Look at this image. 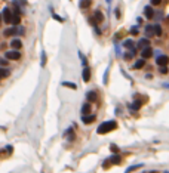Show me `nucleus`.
Listing matches in <instances>:
<instances>
[{"instance_id": "1", "label": "nucleus", "mask_w": 169, "mask_h": 173, "mask_svg": "<svg viewBox=\"0 0 169 173\" xmlns=\"http://www.w3.org/2000/svg\"><path fill=\"white\" fill-rule=\"evenodd\" d=\"M116 127H117V121H116V120L104 121V123H101V124L97 127V133H98V135H105V133H108V132L114 130Z\"/></svg>"}, {"instance_id": "2", "label": "nucleus", "mask_w": 169, "mask_h": 173, "mask_svg": "<svg viewBox=\"0 0 169 173\" xmlns=\"http://www.w3.org/2000/svg\"><path fill=\"white\" fill-rule=\"evenodd\" d=\"M5 58L8 59V61H19L21 58H23V55H21L19 50H15V49H11L5 53Z\"/></svg>"}, {"instance_id": "3", "label": "nucleus", "mask_w": 169, "mask_h": 173, "mask_svg": "<svg viewBox=\"0 0 169 173\" xmlns=\"http://www.w3.org/2000/svg\"><path fill=\"white\" fill-rule=\"evenodd\" d=\"M142 13H144V17H145L147 19H153L154 17H156V13H154V9H153V6H151V5H147V6H144V11H142Z\"/></svg>"}, {"instance_id": "4", "label": "nucleus", "mask_w": 169, "mask_h": 173, "mask_svg": "<svg viewBox=\"0 0 169 173\" xmlns=\"http://www.w3.org/2000/svg\"><path fill=\"white\" fill-rule=\"evenodd\" d=\"M2 18H3L5 24H11V21H12V11L9 9V7H5V9L2 11Z\"/></svg>"}, {"instance_id": "5", "label": "nucleus", "mask_w": 169, "mask_h": 173, "mask_svg": "<svg viewBox=\"0 0 169 173\" xmlns=\"http://www.w3.org/2000/svg\"><path fill=\"white\" fill-rule=\"evenodd\" d=\"M169 64V56L168 55H159L156 58V65L157 67H168Z\"/></svg>"}, {"instance_id": "6", "label": "nucleus", "mask_w": 169, "mask_h": 173, "mask_svg": "<svg viewBox=\"0 0 169 173\" xmlns=\"http://www.w3.org/2000/svg\"><path fill=\"white\" fill-rule=\"evenodd\" d=\"M153 55H154V50L151 49V46H147V48L141 49V58H142V59H148V58H151Z\"/></svg>"}, {"instance_id": "7", "label": "nucleus", "mask_w": 169, "mask_h": 173, "mask_svg": "<svg viewBox=\"0 0 169 173\" xmlns=\"http://www.w3.org/2000/svg\"><path fill=\"white\" fill-rule=\"evenodd\" d=\"M18 34V27H9V28H6L3 30V36L5 37H13V36H17Z\"/></svg>"}, {"instance_id": "8", "label": "nucleus", "mask_w": 169, "mask_h": 173, "mask_svg": "<svg viewBox=\"0 0 169 173\" xmlns=\"http://www.w3.org/2000/svg\"><path fill=\"white\" fill-rule=\"evenodd\" d=\"M98 99V93H97V90H89V92L86 93V101L87 102H97Z\"/></svg>"}, {"instance_id": "9", "label": "nucleus", "mask_w": 169, "mask_h": 173, "mask_svg": "<svg viewBox=\"0 0 169 173\" xmlns=\"http://www.w3.org/2000/svg\"><path fill=\"white\" fill-rule=\"evenodd\" d=\"M95 120H97V116L95 114H87V116H82V123L83 124H92Z\"/></svg>"}, {"instance_id": "10", "label": "nucleus", "mask_w": 169, "mask_h": 173, "mask_svg": "<svg viewBox=\"0 0 169 173\" xmlns=\"http://www.w3.org/2000/svg\"><path fill=\"white\" fill-rule=\"evenodd\" d=\"M11 48L15 49V50H19L21 48H23V42H21V39H18V37L12 39V40H11Z\"/></svg>"}, {"instance_id": "11", "label": "nucleus", "mask_w": 169, "mask_h": 173, "mask_svg": "<svg viewBox=\"0 0 169 173\" xmlns=\"http://www.w3.org/2000/svg\"><path fill=\"white\" fill-rule=\"evenodd\" d=\"M144 33H145V36H147V39L156 37V36H154V25H151V24L145 25V28H144Z\"/></svg>"}, {"instance_id": "12", "label": "nucleus", "mask_w": 169, "mask_h": 173, "mask_svg": "<svg viewBox=\"0 0 169 173\" xmlns=\"http://www.w3.org/2000/svg\"><path fill=\"white\" fill-rule=\"evenodd\" d=\"M82 79L85 83H87V81L91 80V68L89 67H83V71H82Z\"/></svg>"}, {"instance_id": "13", "label": "nucleus", "mask_w": 169, "mask_h": 173, "mask_svg": "<svg viewBox=\"0 0 169 173\" xmlns=\"http://www.w3.org/2000/svg\"><path fill=\"white\" fill-rule=\"evenodd\" d=\"M147 46H150V39H147V37H142V39H139L138 43H137V48L139 49H144Z\"/></svg>"}, {"instance_id": "14", "label": "nucleus", "mask_w": 169, "mask_h": 173, "mask_svg": "<svg viewBox=\"0 0 169 173\" xmlns=\"http://www.w3.org/2000/svg\"><path fill=\"white\" fill-rule=\"evenodd\" d=\"M142 101H134V102H132V104H129V110L131 111H138L139 108H141L142 107Z\"/></svg>"}, {"instance_id": "15", "label": "nucleus", "mask_w": 169, "mask_h": 173, "mask_svg": "<svg viewBox=\"0 0 169 173\" xmlns=\"http://www.w3.org/2000/svg\"><path fill=\"white\" fill-rule=\"evenodd\" d=\"M9 76H11V70L9 68H5V67H0V80L8 79Z\"/></svg>"}, {"instance_id": "16", "label": "nucleus", "mask_w": 169, "mask_h": 173, "mask_svg": "<svg viewBox=\"0 0 169 173\" xmlns=\"http://www.w3.org/2000/svg\"><path fill=\"white\" fill-rule=\"evenodd\" d=\"M122 46H123L125 49H126V50H131V49H134V46H135V42L132 40V39H126V40L123 42V44H122Z\"/></svg>"}, {"instance_id": "17", "label": "nucleus", "mask_w": 169, "mask_h": 173, "mask_svg": "<svg viewBox=\"0 0 169 173\" xmlns=\"http://www.w3.org/2000/svg\"><path fill=\"white\" fill-rule=\"evenodd\" d=\"M93 19H95V22H97V24H101V22H104V15H102V12L95 11V13H93Z\"/></svg>"}, {"instance_id": "18", "label": "nucleus", "mask_w": 169, "mask_h": 173, "mask_svg": "<svg viewBox=\"0 0 169 173\" xmlns=\"http://www.w3.org/2000/svg\"><path fill=\"white\" fill-rule=\"evenodd\" d=\"M11 24H12L13 27H18V25H21V15L12 13V21H11Z\"/></svg>"}, {"instance_id": "19", "label": "nucleus", "mask_w": 169, "mask_h": 173, "mask_svg": "<svg viewBox=\"0 0 169 173\" xmlns=\"http://www.w3.org/2000/svg\"><path fill=\"white\" fill-rule=\"evenodd\" d=\"M87 114H91V102H85L82 105V116H87Z\"/></svg>"}, {"instance_id": "20", "label": "nucleus", "mask_w": 169, "mask_h": 173, "mask_svg": "<svg viewBox=\"0 0 169 173\" xmlns=\"http://www.w3.org/2000/svg\"><path fill=\"white\" fill-rule=\"evenodd\" d=\"M135 53H137V50H135V49H131V50H128L126 53L123 55V58H125V61H131V59H134Z\"/></svg>"}, {"instance_id": "21", "label": "nucleus", "mask_w": 169, "mask_h": 173, "mask_svg": "<svg viewBox=\"0 0 169 173\" xmlns=\"http://www.w3.org/2000/svg\"><path fill=\"white\" fill-rule=\"evenodd\" d=\"M108 161H111V164H120V163H122V157H120L119 154H113V155L108 158Z\"/></svg>"}, {"instance_id": "22", "label": "nucleus", "mask_w": 169, "mask_h": 173, "mask_svg": "<svg viewBox=\"0 0 169 173\" xmlns=\"http://www.w3.org/2000/svg\"><path fill=\"white\" fill-rule=\"evenodd\" d=\"M144 65H145V59H138V61L134 64V65H132V68H134V70H141V68H144Z\"/></svg>"}, {"instance_id": "23", "label": "nucleus", "mask_w": 169, "mask_h": 173, "mask_svg": "<svg viewBox=\"0 0 169 173\" xmlns=\"http://www.w3.org/2000/svg\"><path fill=\"white\" fill-rule=\"evenodd\" d=\"M64 87H68V89H73V90H76L77 89V85L76 83H73V81H62L61 83Z\"/></svg>"}, {"instance_id": "24", "label": "nucleus", "mask_w": 169, "mask_h": 173, "mask_svg": "<svg viewBox=\"0 0 169 173\" xmlns=\"http://www.w3.org/2000/svg\"><path fill=\"white\" fill-rule=\"evenodd\" d=\"M92 5V0H80V3L79 6L82 7V9H86V7H89Z\"/></svg>"}, {"instance_id": "25", "label": "nucleus", "mask_w": 169, "mask_h": 173, "mask_svg": "<svg viewBox=\"0 0 169 173\" xmlns=\"http://www.w3.org/2000/svg\"><path fill=\"white\" fill-rule=\"evenodd\" d=\"M154 36L162 37V25L160 24H154Z\"/></svg>"}, {"instance_id": "26", "label": "nucleus", "mask_w": 169, "mask_h": 173, "mask_svg": "<svg viewBox=\"0 0 169 173\" xmlns=\"http://www.w3.org/2000/svg\"><path fill=\"white\" fill-rule=\"evenodd\" d=\"M139 167H142V164H137V166H131V167H128L126 170H125V173H132V172H135L137 169H139Z\"/></svg>"}, {"instance_id": "27", "label": "nucleus", "mask_w": 169, "mask_h": 173, "mask_svg": "<svg viewBox=\"0 0 169 173\" xmlns=\"http://www.w3.org/2000/svg\"><path fill=\"white\" fill-rule=\"evenodd\" d=\"M9 65V61L6 58H0V67H5V68H8Z\"/></svg>"}, {"instance_id": "28", "label": "nucleus", "mask_w": 169, "mask_h": 173, "mask_svg": "<svg viewBox=\"0 0 169 173\" xmlns=\"http://www.w3.org/2000/svg\"><path fill=\"white\" fill-rule=\"evenodd\" d=\"M46 61H48V58H46V52L45 50H42V67H45L46 65Z\"/></svg>"}, {"instance_id": "29", "label": "nucleus", "mask_w": 169, "mask_h": 173, "mask_svg": "<svg viewBox=\"0 0 169 173\" xmlns=\"http://www.w3.org/2000/svg\"><path fill=\"white\" fill-rule=\"evenodd\" d=\"M79 56H80V59H82V65L83 67H87V59H86V56H83L82 52H79Z\"/></svg>"}, {"instance_id": "30", "label": "nucleus", "mask_w": 169, "mask_h": 173, "mask_svg": "<svg viewBox=\"0 0 169 173\" xmlns=\"http://www.w3.org/2000/svg\"><path fill=\"white\" fill-rule=\"evenodd\" d=\"M52 17H54V19H55V21H58V22H61V24H62V22H64V18H61V17H58V15H56L55 12H52Z\"/></svg>"}, {"instance_id": "31", "label": "nucleus", "mask_w": 169, "mask_h": 173, "mask_svg": "<svg viewBox=\"0 0 169 173\" xmlns=\"http://www.w3.org/2000/svg\"><path fill=\"white\" fill-rule=\"evenodd\" d=\"M168 67H159V73L160 74H168Z\"/></svg>"}, {"instance_id": "32", "label": "nucleus", "mask_w": 169, "mask_h": 173, "mask_svg": "<svg viewBox=\"0 0 169 173\" xmlns=\"http://www.w3.org/2000/svg\"><path fill=\"white\" fill-rule=\"evenodd\" d=\"M24 33H25V28L21 27V25H18V34H17V36H23Z\"/></svg>"}, {"instance_id": "33", "label": "nucleus", "mask_w": 169, "mask_h": 173, "mask_svg": "<svg viewBox=\"0 0 169 173\" xmlns=\"http://www.w3.org/2000/svg\"><path fill=\"white\" fill-rule=\"evenodd\" d=\"M162 3V0H150V5L151 6H159Z\"/></svg>"}, {"instance_id": "34", "label": "nucleus", "mask_w": 169, "mask_h": 173, "mask_svg": "<svg viewBox=\"0 0 169 173\" xmlns=\"http://www.w3.org/2000/svg\"><path fill=\"white\" fill-rule=\"evenodd\" d=\"M131 34H134V36L138 34V25H135V27H132V28H131Z\"/></svg>"}, {"instance_id": "35", "label": "nucleus", "mask_w": 169, "mask_h": 173, "mask_svg": "<svg viewBox=\"0 0 169 173\" xmlns=\"http://www.w3.org/2000/svg\"><path fill=\"white\" fill-rule=\"evenodd\" d=\"M110 148H111V151H113L114 154H117V153H119V148H117V145L111 144V145H110Z\"/></svg>"}, {"instance_id": "36", "label": "nucleus", "mask_w": 169, "mask_h": 173, "mask_svg": "<svg viewBox=\"0 0 169 173\" xmlns=\"http://www.w3.org/2000/svg\"><path fill=\"white\" fill-rule=\"evenodd\" d=\"M114 12H116V18L119 19V18H120V9H119V7H117V9H116Z\"/></svg>"}, {"instance_id": "37", "label": "nucleus", "mask_w": 169, "mask_h": 173, "mask_svg": "<svg viewBox=\"0 0 169 173\" xmlns=\"http://www.w3.org/2000/svg\"><path fill=\"white\" fill-rule=\"evenodd\" d=\"M6 149H8V153H9V154L12 153V147H11V145H8V147H6Z\"/></svg>"}, {"instance_id": "38", "label": "nucleus", "mask_w": 169, "mask_h": 173, "mask_svg": "<svg viewBox=\"0 0 169 173\" xmlns=\"http://www.w3.org/2000/svg\"><path fill=\"white\" fill-rule=\"evenodd\" d=\"M95 33H97V34L99 36V34H101V30H99V28H97V27H95Z\"/></svg>"}, {"instance_id": "39", "label": "nucleus", "mask_w": 169, "mask_h": 173, "mask_svg": "<svg viewBox=\"0 0 169 173\" xmlns=\"http://www.w3.org/2000/svg\"><path fill=\"white\" fill-rule=\"evenodd\" d=\"M2 22H3V18H2V13H0V25H2Z\"/></svg>"}, {"instance_id": "40", "label": "nucleus", "mask_w": 169, "mask_h": 173, "mask_svg": "<svg viewBox=\"0 0 169 173\" xmlns=\"http://www.w3.org/2000/svg\"><path fill=\"white\" fill-rule=\"evenodd\" d=\"M105 2H107V3L110 5V3H111V2H113V0H105Z\"/></svg>"}, {"instance_id": "41", "label": "nucleus", "mask_w": 169, "mask_h": 173, "mask_svg": "<svg viewBox=\"0 0 169 173\" xmlns=\"http://www.w3.org/2000/svg\"><path fill=\"white\" fill-rule=\"evenodd\" d=\"M163 86H165V87H168V89H169V85H168V83H165V85H163Z\"/></svg>"}, {"instance_id": "42", "label": "nucleus", "mask_w": 169, "mask_h": 173, "mask_svg": "<svg viewBox=\"0 0 169 173\" xmlns=\"http://www.w3.org/2000/svg\"><path fill=\"white\" fill-rule=\"evenodd\" d=\"M165 173H169V172H165Z\"/></svg>"}]
</instances>
